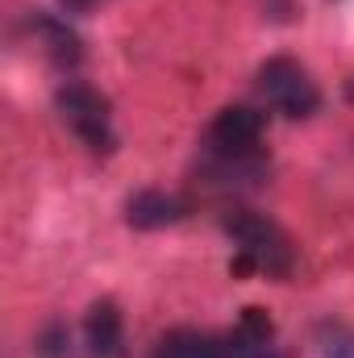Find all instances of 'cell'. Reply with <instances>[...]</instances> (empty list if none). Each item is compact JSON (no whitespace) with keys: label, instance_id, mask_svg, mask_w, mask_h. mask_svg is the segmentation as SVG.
Wrapping results in <instances>:
<instances>
[{"label":"cell","instance_id":"obj_1","mask_svg":"<svg viewBox=\"0 0 354 358\" xmlns=\"http://www.w3.org/2000/svg\"><path fill=\"white\" fill-rule=\"evenodd\" d=\"M150 358H283V350L275 346V329L263 308H246L229 334H208V329L163 334Z\"/></svg>","mask_w":354,"mask_h":358},{"label":"cell","instance_id":"obj_2","mask_svg":"<svg viewBox=\"0 0 354 358\" xmlns=\"http://www.w3.org/2000/svg\"><path fill=\"white\" fill-rule=\"evenodd\" d=\"M225 234L234 238V246L242 255V267H259L267 275H288L292 263H296V250H292L288 234L255 208H234L225 217Z\"/></svg>","mask_w":354,"mask_h":358},{"label":"cell","instance_id":"obj_3","mask_svg":"<svg viewBox=\"0 0 354 358\" xmlns=\"http://www.w3.org/2000/svg\"><path fill=\"white\" fill-rule=\"evenodd\" d=\"M55 108L59 117L67 121V129L96 155H108L117 146V129H113V113H108V100L92 84L80 80H67L63 88L55 92Z\"/></svg>","mask_w":354,"mask_h":358},{"label":"cell","instance_id":"obj_4","mask_svg":"<svg viewBox=\"0 0 354 358\" xmlns=\"http://www.w3.org/2000/svg\"><path fill=\"white\" fill-rule=\"evenodd\" d=\"M259 92L267 96V104L275 113H283V117H309L321 104V92L313 84V76L288 55H275V59H267L259 67Z\"/></svg>","mask_w":354,"mask_h":358},{"label":"cell","instance_id":"obj_5","mask_svg":"<svg viewBox=\"0 0 354 358\" xmlns=\"http://www.w3.org/2000/svg\"><path fill=\"white\" fill-rule=\"evenodd\" d=\"M263 129H267V117L259 108L229 104L208 125V155H217V159H250V155H259Z\"/></svg>","mask_w":354,"mask_h":358},{"label":"cell","instance_id":"obj_6","mask_svg":"<svg viewBox=\"0 0 354 358\" xmlns=\"http://www.w3.org/2000/svg\"><path fill=\"white\" fill-rule=\"evenodd\" d=\"M183 217H187V204L176 192H163V187H142L125 204V221L134 229H167V225H176Z\"/></svg>","mask_w":354,"mask_h":358},{"label":"cell","instance_id":"obj_7","mask_svg":"<svg viewBox=\"0 0 354 358\" xmlns=\"http://www.w3.org/2000/svg\"><path fill=\"white\" fill-rule=\"evenodd\" d=\"M84 334H88V350L96 358H121L125 355V321H121V313H117L113 300L92 304L88 321H84Z\"/></svg>","mask_w":354,"mask_h":358},{"label":"cell","instance_id":"obj_8","mask_svg":"<svg viewBox=\"0 0 354 358\" xmlns=\"http://www.w3.org/2000/svg\"><path fill=\"white\" fill-rule=\"evenodd\" d=\"M29 29L42 38V46H46V55L59 63V67H76L80 63V38H76V29L67 25V21H59V17H50V13H34L29 17Z\"/></svg>","mask_w":354,"mask_h":358},{"label":"cell","instance_id":"obj_9","mask_svg":"<svg viewBox=\"0 0 354 358\" xmlns=\"http://www.w3.org/2000/svg\"><path fill=\"white\" fill-rule=\"evenodd\" d=\"M321 358H354V334L346 325H321Z\"/></svg>","mask_w":354,"mask_h":358},{"label":"cell","instance_id":"obj_10","mask_svg":"<svg viewBox=\"0 0 354 358\" xmlns=\"http://www.w3.org/2000/svg\"><path fill=\"white\" fill-rule=\"evenodd\" d=\"M67 346H71L67 325H46L42 338H38V355L42 358H67Z\"/></svg>","mask_w":354,"mask_h":358},{"label":"cell","instance_id":"obj_11","mask_svg":"<svg viewBox=\"0 0 354 358\" xmlns=\"http://www.w3.org/2000/svg\"><path fill=\"white\" fill-rule=\"evenodd\" d=\"M59 4H63L67 13H88V8L96 4V0H59Z\"/></svg>","mask_w":354,"mask_h":358},{"label":"cell","instance_id":"obj_12","mask_svg":"<svg viewBox=\"0 0 354 358\" xmlns=\"http://www.w3.org/2000/svg\"><path fill=\"white\" fill-rule=\"evenodd\" d=\"M351 92H354V84H351Z\"/></svg>","mask_w":354,"mask_h":358}]
</instances>
